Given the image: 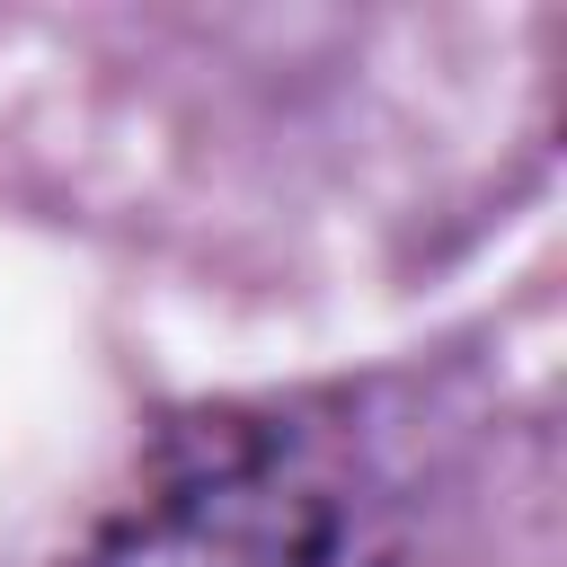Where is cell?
<instances>
[{"label": "cell", "mask_w": 567, "mask_h": 567, "mask_svg": "<svg viewBox=\"0 0 567 567\" xmlns=\"http://www.w3.org/2000/svg\"><path fill=\"white\" fill-rule=\"evenodd\" d=\"M71 567H337V523L284 470H204L115 514Z\"/></svg>", "instance_id": "1"}]
</instances>
